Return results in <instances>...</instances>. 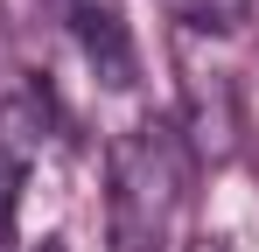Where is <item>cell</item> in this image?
Segmentation results:
<instances>
[{"label": "cell", "instance_id": "6", "mask_svg": "<svg viewBox=\"0 0 259 252\" xmlns=\"http://www.w3.org/2000/svg\"><path fill=\"white\" fill-rule=\"evenodd\" d=\"M42 252H63V238H42Z\"/></svg>", "mask_w": 259, "mask_h": 252}, {"label": "cell", "instance_id": "5", "mask_svg": "<svg viewBox=\"0 0 259 252\" xmlns=\"http://www.w3.org/2000/svg\"><path fill=\"white\" fill-rule=\"evenodd\" d=\"M189 252H231V245H224V238H196Z\"/></svg>", "mask_w": 259, "mask_h": 252}, {"label": "cell", "instance_id": "4", "mask_svg": "<svg viewBox=\"0 0 259 252\" xmlns=\"http://www.w3.org/2000/svg\"><path fill=\"white\" fill-rule=\"evenodd\" d=\"M189 35H238L252 21V0H161Z\"/></svg>", "mask_w": 259, "mask_h": 252}, {"label": "cell", "instance_id": "3", "mask_svg": "<svg viewBox=\"0 0 259 252\" xmlns=\"http://www.w3.org/2000/svg\"><path fill=\"white\" fill-rule=\"evenodd\" d=\"M63 7V21H70V35L84 49L91 77L105 84V91H126L140 77V49H133V28H126V0H56Z\"/></svg>", "mask_w": 259, "mask_h": 252}, {"label": "cell", "instance_id": "1", "mask_svg": "<svg viewBox=\"0 0 259 252\" xmlns=\"http://www.w3.org/2000/svg\"><path fill=\"white\" fill-rule=\"evenodd\" d=\"M182 196H189V147L175 119H133L105 147V245L168 252Z\"/></svg>", "mask_w": 259, "mask_h": 252}, {"label": "cell", "instance_id": "2", "mask_svg": "<svg viewBox=\"0 0 259 252\" xmlns=\"http://www.w3.org/2000/svg\"><path fill=\"white\" fill-rule=\"evenodd\" d=\"M182 147H189V168H224L238 154V91L224 70H203V63H189L182 70Z\"/></svg>", "mask_w": 259, "mask_h": 252}]
</instances>
